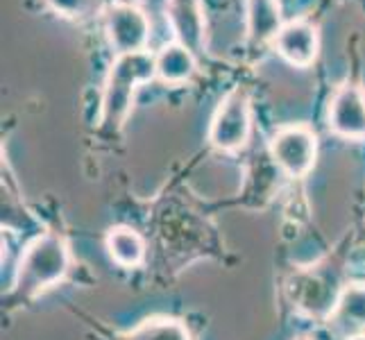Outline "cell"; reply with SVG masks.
I'll use <instances>...</instances> for the list:
<instances>
[{
	"label": "cell",
	"instance_id": "cell-8",
	"mask_svg": "<svg viewBox=\"0 0 365 340\" xmlns=\"http://www.w3.org/2000/svg\"><path fill=\"white\" fill-rule=\"evenodd\" d=\"M166 21L175 41L186 46L193 55L202 53L207 41V19L202 0H168Z\"/></svg>",
	"mask_w": 365,
	"mask_h": 340
},
{
	"label": "cell",
	"instance_id": "cell-10",
	"mask_svg": "<svg viewBox=\"0 0 365 340\" xmlns=\"http://www.w3.org/2000/svg\"><path fill=\"white\" fill-rule=\"evenodd\" d=\"M331 329L343 336H356L365 331V284H347L341 288L331 316L327 318Z\"/></svg>",
	"mask_w": 365,
	"mask_h": 340
},
{
	"label": "cell",
	"instance_id": "cell-7",
	"mask_svg": "<svg viewBox=\"0 0 365 340\" xmlns=\"http://www.w3.org/2000/svg\"><path fill=\"white\" fill-rule=\"evenodd\" d=\"M274 50L284 61L295 68H309L320 53L318 25L309 19H293L284 23L282 32L274 39Z\"/></svg>",
	"mask_w": 365,
	"mask_h": 340
},
{
	"label": "cell",
	"instance_id": "cell-14",
	"mask_svg": "<svg viewBox=\"0 0 365 340\" xmlns=\"http://www.w3.org/2000/svg\"><path fill=\"white\" fill-rule=\"evenodd\" d=\"M50 11L68 21H89L105 14V0H43Z\"/></svg>",
	"mask_w": 365,
	"mask_h": 340
},
{
	"label": "cell",
	"instance_id": "cell-5",
	"mask_svg": "<svg viewBox=\"0 0 365 340\" xmlns=\"http://www.w3.org/2000/svg\"><path fill=\"white\" fill-rule=\"evenodd\" d=\"M105 32L116 55L143 53L150 43V19L138 5L111 3L105 9Z\"/></svg>",
	"mask_w": 365,
	"mask_h": 340
},
{
	"label": "cell",
	"instance_id": "cell-9",
	"mask_svg": "<svg viewBox=\"0 0 365 340\" xmlns=\"http://www.w3.org/2000/svg\"><path fill=\"white\" fill-rule=\"evenodd\" d=\"M245 9V34L255 46L274 43L284 28V14L279 0H243Z\"/></svg>",
	"mask_w": 365,
	"mask_h": 340
},
{
	"label": "cell",
	"instance_id": "cell-4",
	"mask_svg": "<svg viewBox=\"0 0 365 340\" xmlns=\"http://www.w3.org/2000/svg\"><path fill=\"white\" fill-rule=\"evenodd\" d=\"M270 155L288 177H307L318 159V134L307 123L284 125L270 138Z\"/></svg>",
	"mask_w": 365,
	"mask_h": 340
},
{
	"label": "cell",
	"instance_id": "cell-1",
	"mask_svg": "<svg viewBox=\"0 0 365 340\" xmlns=\"http://www.w3.org/2000/svg\"><path fill=\"white\" fill-rule=\"evenodd\" d=\"M157 78V61L150 50L116 55L107 71L103 100H100V123L107 130L118 132L128 123L134 96L143 84Z\"/></svg>",
	"mask_w": 365,
	"mask_h": 340
},
{
	"label": "cell",
	"instance_id": "cell-2",
	"mask_svg": "<svg viewBox=\"0 0 365 340\" xmlns=\"http://www.w3.org/2000/svg\"><path fill=\"white\" fill-rule=\"evenodd\" d=\"M71 270V249L57 234H41L23 249L16 268L14 293L32 299L66 279Z\"/></svg>",
	"mask_w": 365,
	"mask_h": 340
},
{
	"label": "cell",
	"instance_id": "cell-3",
	"mask_svg": "<svg viewBox=\"0 0 365 340\" xmlns=\"http://www.w3.org/2000/svg\"><path fill=\"white\" fill-rule=\"evenodd\" d=\"M252 134V103L243 89H232L220 100L209 123V143L220 153H238Z\"/></svg>",
	"mask_w": 365,
	"mask_h": 340
},
{
	"label": "cell",
	"instance_id": "cell-12",
	"mask_svg": "<svg viewBox=\"0 0 365 340\" xmlns=\"http://www.w3.org/2000/svg\"><path fill=\"white\" fill-rule=\"evenodd\" d=\"M157 61V80L168 86H182L193 80L197 71L195 55L186 46L170 41L155 55Z\"/></svg>",
	"mask_w": 365,
	"mask_h": 340
},
{
	"label": "cell",
	"instance_id": "cell-6",
	"mask_svg": "<svg viewBox=\"0 0 365 340\" xmlns=\"http://www.w3.org/2000/svg\"><path fill=\"white\" fill-rule=\"evenodd\" d=\"M327 125L329 132L347 138V141H363L365 138V89L356 82H343L331 93L329 109H327Z\"/></svg>",
	"mask_w": 365,
	"mask_h": 340
},
{
	"label": "cell",
	"instance_id": "cell-11",
	"mask_svg": "<svg viewBox=\"0 0 365 340\" xmlns=\"http://www.w3.org/2000/svg\"><path fill=\"white\" fill-rule=\"evenodd\" d=\"M105 247L109 259L125 270L141 268L145 261V241L134 227L128 225L109 227L105 236Z\"/></svg>",
	"mask_w": 365,
	"mask_h": 340
},
{
	"label": "cell",
	"instance_id": "cell-16",
	"mask_svg": "<svg viewBox=\"0 0 365 340\" xmlns=\"http://www.w3.org/2000/svg\"><path fill=\"white\" fill-rule=\"evenodd\" d=\"M116 3H128V5H138L141 0H116Z\"/></svg>",
	"mask_w": 365,
	"mask_h": 340
},
{
	"label": "cell",
	"instance_id": "cell-15",
	"mask_svg": "<svg viewBox=\"0 0 365 340\" xmlns=\"http://www.w3.org/2000/svg\"><path fill=\"white\" fill-rule=\"evenodd\" d=\"M347 340H365V331L363 334H356V336H349Z\"/></svg>",
	"mask_w": 365,
	"mask_h": 340
},
{
	"label": "cell",
	"instance_id": "cell-17",
	"mask_svg": "<svg viewBox=\"0 0 365 340\" xmlns=\"http://www.w3.org/2000/svg\"><path fill=\"white\" fill-rule=\"evenodd\" d=\"M293 340H313L311 336H307V334H302V336H295Z\"/></svg>",
	"mask_w": 365,
	"mask_h": 340
},
{
	"label": "cell",
	"instance_id": "cell-13",
	"mask_svg": "<svg viewBox=\"0 0 365 340\" xmlns=\"http://www.w3.org/2000/svg\"><path fill=\"white\" fill-rule=\"evenodd\" d=\"M128 340H191L186 324L175 318H148L128 334Z\"/></svg>",
	"mask_w": 365,
	"mask_h": 340
}]
</instances>
